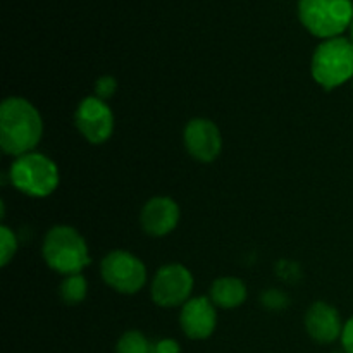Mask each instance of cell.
<instances>
[{"label": "cell", "mask_w": 353, "mask_h": 353, "mask_svg": "<svg viewBox=\"0 0 353 353\" xmlns=\"http://www.w3.org/2000/svg\"><path fill=\"white\" fill-rule=\"evenodd\" d=\"M43 123L33 103L10 97L0 107V147L7 155L30 154L41 140Z\"/></svg>", "instance_id": "1"}, {"label": "cell", "mask_w": 353, "mask_h": 353, "mask_svg": "<svg viewBox=\"0 0 353 353\" xmlns=\"http://www.w3.org/2000/svg\"><path fill=\"white\" fill-rule=\"evenodd\" d=\"M41 252L48 268L64 276L79 274L92 262L86 241L69 226L52 228L45 236Z\"/></svg>", "instance_id": "2"}, {"label": "cell", "mask_w": 353, "mask_h": 353, "mask_svg": "<svg viewBox=\"0 0 353 353\" xmlns=\"http://www.w3.org/2000/svg\"><path fill=\"white\" fill-rule=\"evenodd\" d=\"M312 78L324 90H334L353 78V43L347 38H330L316 48L310 64Z\"/></svg>", "instance_id": "3"}, {"label": "cell", "mask_w": 353, "mask_h": 353, "mask_svg": "<svg viewBox=\"0 0 353 353\" xmlns=\"http://www.w3.org/2000/svg\"><path fill=\"white\" fill-rule=\"evenodd\" d=\"M9 178L14 188L24 195L43 199L52 195L59 186V169L47 155L30 152L12 162L9 169Z\"/></svg>", "instance_id": "4"}, {"label": "cell", "mask_w": 353, "mask_h": 353, "mask_svg": "<svg viewBox=\"0 0 353 353\" xmlns=\"http://www.w3.org/2000/svg\"><path fill=\"white\" fill-rule=\"evenodd\" d=\"M300 23L317 38H336L353 21L352 0H300Z\"/></svg>", "instance_id": "5"}, {"label": "cell", "mask_w": 353, "mask_h": 353, "mask_svg": "<svg viewBox=\"0 0 353 353\" xmlns=\"http://www.w3.org/2000/svg\"><path fill=\"white\" fill-rule=\"evenodd\" d=\"M102 278L110 288L124 295H133L140 292L147 283V269L145 264L133 254L124 250H114L103 257Z\"/></svg>", "instance_id": "6"}, {"label": "cell", "mask_w": 353, "mask_h": 353, "mask_svg": "<svg viewBox=\"0 0 353 353\" xmlns=\"http://www.w3.org/2000/svg\"><path fill=\"white\" fill-rule=\"evenodd\" d=\"M193 290V276L185 265L169 264L157 271L152 281V300L159 307L185 305Z\"/></svg>", "instance_id": "7"}, {"label": "cell", "mask_w": 353, "mask_h": 353, "mask_svg": "<svg viewBox=\"0 0 353 353\" xmlns=\"http://www.w3.org/2000/svg\"><path fill=\"white\" fill-rule=\"evenodd\" d=\"M76 126L90 143H103L112 137L114 114L99 97H86L76 109Z\"/></svg>", "instance_id": "8"}, {"label": "cell", "mask_w": 353, "mask_h": 353, "mask_svg": "<svg viewBox=\"0 0 353 353\" xmlns=\"http://www.w3.org/2000/svg\"><path fill=\"white\" fill-rule=\"evenodd\" d=\"M185 145L193 159L209 164L219 157L223 138L219 128L212 121L192 119L185 128Z\"/></svg>", "instance_id": "9"}, {"label": "cell", "mask_w": 353, "mask_h": 353, "mask_svg": "<svg viewBox=\"0 0 353 353\" xmlns=\"http://www.w3.org/2000/svg\"><path fill=\"white\" fill-rule=\"evenodd\" d=\"M183 331L190 340H205L214 333L217 324L216 307L212 300L207 296H196L190 299L183 305L181 316H179Z\"/></svg>", "instance_id": "10"}, {"label": "cell", "mask_w": 353, "mask_h": 353, "mask_svg": "<svg viewBox=\"0 0 353 353\" xmlns=\"http://www.w3.org/2000/svg\"><path fill=\"white\" fill-rule=\"evenodd\" d=\"M141 228L150 236H165L179 223V207L169 196L150 199L141 209Z\"/></svg>", "instance_id": "11"}, {"label": "cell", "mask_w": 353, "mask_h": 353, "mask_svg": "<svg viewBox=\"0 0 353 353\" xmlns=\"http://www.w3.org/2000/svg\"><path fill=\"white\" fill-rule=\"evenodd\" d=\"M305 330L314 341L327 345L341 338L343 324H341L340 314L334 307L326 302H316L307 310Z\"/></svg>", "instance_id": "12"}, {"label": "cell", "mask_w": 353, "mask_h": 353, "mask_svg": "<svg viewBox=\"0 0 353 353\" xmlns=\"http://www.w3.org/2000/svg\"><path fill=\"white\" fill-rule=\"evenodd\" d=\"M210 300L221 309H234L247 300V286L238 278H219L212 283Z\"/></svg>", "instance_id": "13"}, {"label": "cell", "mask_w": 353, "mask_h": 353, "mask_svg": "<svg viewBox=\"0 0 353 353\" xmlns=\"http://www.w3.org/2000/svg\"><path fill=\"white\" fill-rule=\"evenodd\" d=\"M88 285L81 274L65 276L64 283L61 285V296L68 305H78L85 300Z\"/></svg>", "instance_id": "14"}, {"label": "cell", "mask_w": 353, "mask_h": 353, "mask_svg": "<svg viewBox=\"0 0 353 353\" xmlns=\"http://www.w3.org/2000/svg\"><path fill=\"white\" fill-rule=\"evenodd\" d=\"M152 345L140 331H128L117 341V353H152Z\"/></svg>", "instance_id": "15"}, {"label": "cell", "mask_w": 353, "mask_h": 353, "mask_svg": "<svg viewBox=\"0 0 353 353\" xmlns=\"http://www.w3.org/2000/svg\"><path fill=\"white\" fill-rule=\"evenodd\" d=\"M17 250V240L16 234L9 230L7 226H0V265L6 268L10 262V259L14 257Z\"/></svg>", "instance_id": "16"}, {"label": "cell", "mask_w": 353, "mask_h": 353, "mask_svg": "<svg viewBox=\"0 0 353 353\" xmlns=\"http://www.w3.org/2000/svg\"><path fill=\"white\" fill-rule=\"evenodd\" d=\"M116 90H117V81L116 78H112V76H102V78L97 79L95 97H99V99L102 100L110 99V97L116 93Z\"/></svg>", "instance_id": "17"}, {"label": "cell", "mask_w": 353, "mask_h": 353, "mask_svg": "<svg viewBox=\"0 0 353 353\" xmlns=\"http://www.w3.org/2000/svg\"><path fill=\"white\" fill-rule=\"evenodd\" d=\"M261 300L265 307L274 310H279L283 309V307L288 305V299H286V295L285 293L278 292V290H269V292H265L264 295H262Z\"/></svg>", "instance_id": "18"}, {"label": "cell", "mask_w": 353, "mask_h": 353, "mask_svg": "<svg viewBox=\"0 0 353 353\" xmlns=\"http://www.w3.org/2000/svg\"><path fill=\"white\" fill-rule=\"evenodd\" d=\"M181 348H179L178 341L176 340H161L157 343L152 345V353H179Z\"/></svg>", "instance_id": "19"}, {"label": "cell", "mask_w": 353, "mask_h": 353, "mask_svg": "<svg viewBox=\"0 0 353 353\" xmlns=\"http://www.w3.org/2000/svg\"><path fill=\"white\" fill-rule=\"evenodd\" d=\"M341 343H343L345 352L353 353V317L343 326V333H341Z\"/></svg>", "instance_id": "20"}, {"label": "cell", "mask_w": 353, "mask_h": 353, "mask_svg": "<svg viewBox=\"0 0 353 353\" xmlns=\"http://www.w3.org/2000/svg\"><path fill=\"white\" fill-rule=\"evenodd\" d=\"M350 30H352V43H353V21H352V24H350Z\"/></svg>", "instance_id": "21"}, {"label": "cell", "mask_w": 353, "mask_h": 353, "mask_svg": "<svg viewBox=\"0 0 353 353\" xmlns=\"http://www.w3.org/2000/svg\"><path fill=\"white\" fill-rule=\"evenodd\" d=\"M333 353H347V352H345V350H343V352H333Z\"/></svg>", "instance_id": "22"}]
</instances>
